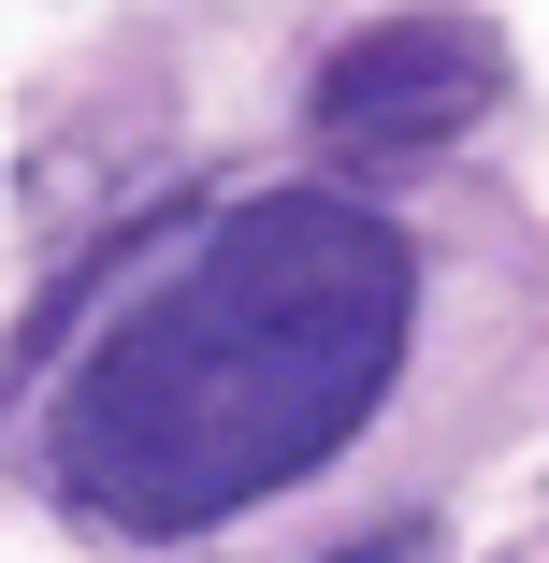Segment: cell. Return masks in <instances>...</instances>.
Wrapping results in <instances>:
<instances>
[{"label": "cell", "mask_w": 549, "mask_h": 563, "mask_svg": "<svg viewBox=\"0 0 549 563\" xmlns=\"http://www.w3.org/2000/svg\"><path fill=\"white\" fill-rule=\"evenodd\" d=\"M419 261L348 188H246L160 261V289L87 332V362L44 419V463L117 534H202L391 405Z\"/></svg>", "instance_id": "6da1fadb"}, {"label": "cell", "mask_w": 549, "mask_h": 563, "mask_svg": "<svg viewBox=\"0 0 549 563\" xmlns=\"http://www.w3.org/2000/svg\"><path fill=\"white\" fill-rule=\"evenodd\" d=\"M492 101H506V30L492 15H391V30L333 44L318 131H348V145H449Z\"/></svg>", "instance_id": "7a4b0ae2"}, {"label": "cell", "mask_w": 549, "mask_h": 563, "mask_svg": "<svg viewBox=\"0 0 549 563\" xmlns=\"http://www.w3.org/2000/svg\"><path fill=\"white\" fill-rule=\"evenodd\" d=\"M333 563H391V549H333Z\"/></svg>", "instance_id": "3957f363"}]
</instances>
